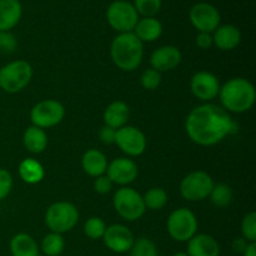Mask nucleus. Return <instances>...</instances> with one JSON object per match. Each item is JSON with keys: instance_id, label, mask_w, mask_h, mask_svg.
<instances>
[{"instance_id": "obj_27", "label": "nucleus", "mask_w": 256, "mask_h": 256, "mask_svg": "<svg viewBox=\"0 0 256 256\" xmlns=\"http://www.w3.org/2000/svg\"><path fill=\"white\" fill-rule=\"evenodd\" d=\"M65 246L64 238L62 234L50 232L45 235L42 242V250L46 256H59Z\"/></svg>"}, {"instance_id": "obj_24", "label": "nucleus", "mask_w": 256, "mask_h": 256, "mask_svg": "<svg viewBox=\"0 0 256 256\" xmlns=\"http://www.w3.org/2000/svg\"><path fill=\"white\" fill-rule=\"evenodd\" d=\"M19 176L24 182L30 185L39 184L44 179V168L38 160L28 158L19 164Z\"/></svg>"}, {"instance_id": "obj_11", "label": "nucleus", "mask_w": 256, "mask_h": 256, "mask_svg": "<svg viewBox=\"0 0 256 256\" xmlns=\"http://www.w3.org/2000/svg\"><path fill=\"white\" fill-rule=\"evenodd\" d=\"M115 144L128 156H139L146 149V138L138 128L125 125L116 130Z\"/></svg>"}, {"instance_id": "obj_32", "label": "nucleus", "mask_w": 256, "mask_h": 256, "mask_svg": "<svg viewBox=\"0 0 256 256\" xmlns=\"http://www.w3.org/2000/svg\"><path fill=\"white\" fill-rule=\"evenodd\" d=\"M242 238L248 242H256V212H252L242 219Z\"/></svg>"}, {"instance_id": "obj_42", "label": "nucleus", "mask_w": 256, "mask_h": 256, "mask_svg": "<svg viewBox=\"0 0 256 256\" xmlns=\"http://www.w3.org/2000/svg\"><path fill=\"white\" fill-rule=\"evenodd\" d=\"M0 92H2V90H0Z\"/></svg>"}, {"instance_id": "obj_14", "label": "nucleus", "mask_w": 256, "mask_h": 256, "mask_svg": "<svg viewBox=\"0 0 256 256\" xmlns=\"http://www.w3.org/2000/svg\"><path fill=\"white\" fill-rule=\"evenodd\" d=\"M102 240L108 249L118 254H122V252H130L135 238L128 226L122 224H112L106 226Z\"/></svg>"}, {"instance_id": "obj_22", "label": "nucleus", "mask_w": 256, "mask_h": 256, "mask_svg": "<svg viewBox=\"0 0 256 256\" xmlns=\"http://www.w3.org/2000/svg\"><path fill=\"white\" fill-rule=\"evenodd\" d=\"M138 39L144 42H152L159 39L162 34V25L156 18H144L139 19L132 30Z\"/></svg>"}, {"instance_id": "obj_38", "label": "nucleus", "mask_w": 256, "mask_h": 256, "mask_svg": "<svg viewBox=\"0 0 256 256\" xmlns=\"http://www.w3.org/2000/svg\"><path fill=\"white\" fill-rule=\"evenodd\" d=\"M195 42H196V46L202 50L210 49V48L214 45L212 44V36L209 32H199V34L196 35Z\"/></svg>"}, {"instance_id": "obj_19", "label": "nucleus", "mask_w": 256, "mask_h": 256, "mask_svg": "<svg viewBox=\"0 0 256 256\" xmlns=\"http://www.w3.org/2000/svg\"><path fill=\"white\" fill-rule=\"evenodd\" d=\"M22 6L19 0H0V32H10L22 19Z\"/></svg>"}, {"instance_id": "obj_16", "label": "nucleus", "mask_w": 256, "mask_h": 256, "mask_svg": "<svg viewBox=\"0 0 256 256\" xmlns=\"http://www.w3.org/2000/svg\"><path fill=\"white\" fill-rule=\"evenodd\" d=\"M182 55L179 48L174 45H164L154 50L150 56V64L152 69L159 72H170L182 62Z\"/></svg>"}, {"instance_id": "obj_2", "label": "nucleus", "mask_w": 256, "mask_h": 256, "mask_svg": "<svg viewBox=\"0 0 256 256\" xmlns=\"http://www.w3.org/2000/svg\"><path fill=\"white\" fill-rule=\"evenodd\" d=\"M218 96L220 98L222 108L228 112L242 114L254 106L256 90L248 79L232 78L220 86Z\"/></svg>"}, {"instance_id": "obj_3", "label": "nucleus", "mask_w": 256, "mask_h": 256, "mask_svg": "<svg viewBox=\"0 0 256 256\" xmlns=\"http://www.w3.org/2000/svg\"><path fill=\"white\" fill-rule=\"evenodd\" d=\"M112 62L124 72L138 69L144 56V44L134 32H122L114 38L110 46Z\"/></svg>"}, {"instance_id": "obj_5", "label": "nucleus", "mask_w": 256, "mask_h": 256, "mask_svg": "<svg viewBox=\"0 0 256 256\" xmlns=\"http://www.w3.org/2000/svg\"><path fill=\"white\" fill-rule=\"evenodd\" d=\"M79 222L76 206L68 202H56L48 208L45 212V224L52 232L64 234L74 229Z\"/></svg>"}, {"instance_id": "obj_35", "label": "nucleus", "mask_w": 256, "mask_h": 256, "mask_svg": "<svg viewBox=\"0 0 256 256\" xmlns=\"http://www.w3.org/2000/svg\"><path fill=\"white\" fill-rule=\"evenodd\" d=\"M12 189V176L8 170L0 169V202L10 194Z\"/></svg>"}, {"instance_id": "obj_34", "label": "nucleus", "mask_w": 256, "mask_h": 256, "mask_svg": "<svg viewBox=\"0 0 256 256\" xmlns=\"http://www.w3.org/2000/svg\"><path fill=\"white\" fill-rule=\"evenodd\" d=\"M18 46L16 38L10 32H0V52L12 54Z\"/></svg>"}, {"instance_id": "obj_28", "label": "nucleus", "mask_w": 256, "mask_h": 256, "mask_svg": "<svg viewBox=\"0 0 256 256\" xmlns=\"http://www.w3.org/2000/svg\"><path fill=\"white\" fill-rule=\"evenodd\" d=\"M209 198L216 208H226L232 202V190L226 184H215Z\"/></svg>"}, {"instance_id": "obj_10", "label": "nucleus", "mask_w": 256, "mask_h": 256, "mask_svg": "<svg viewBox=\"0 0 256 256\" xmlns=\"http://www.w3.org/2000/svg\"><path fill=\"white\" fill-rule=\"evenodd\" d=\"M65 116V108L58 100L46 99L38 102L30 112V120L34 126L49 129L56 126Z\"/></svg>"}, {"instance_id": "obj_37", "label": "nucleus", "mask_w": 256, "mask_h": 256, "mask_svg": "<svg viewBox=\"0 0 256 256\" xmlns=\"http://www.w3.org/2000/svg\"><path fill=\"white\" fill-rule=\"evenodd\" d=\"M115 135H116V130L110 126H106V125H104L99 132L100 142L106 145L115 144Z\"/></svg>"}, {"instance_id": "obj_33", "label": "nucleus", "mask_w": 256, "mask_h": 256, "mask_svg": "<svg viewBox=\"0 0 256 256\" xmlns=\"http://www.w3.org/2000/svg\"><path fill=\"white\" fill-rule=\"evenodd\" d=\"M140 82H142V86L144 89L150 90V92L156 90L159 88V85L162 84V72H156L152 68L146 69L145 72H142V78H140Z\"/></svg>"}, {"instance_id": "obj_36", "label": "nucleus", "mask_w": 256, "mask_h": 256, "mask_svg": "<svg viewBox=\"0 0 256 256\" xmlns=\"http://www.w3.org/2000/svg\"><path fill=\"white\" fill-rule=\"evenodd\" d=\"M112 182L106 176V175H102L98 176L94 182V190L100 195L109 194L112 189Z\"/></svg>"}, {"instance_id": "obj_40", "label": "nucleus", "mask_w": 256, "mask_h": 256, "mask_svg": "<svg viewBox=\"0 0 256 256\" xmlns=\"http://www.w3.org/2000/svg\"><path fill=\"white\" fill-rule=\"evenodd\" d=\"M242 256H256V242H249L242 252Z\"/></svg>"}, {"instance_id": "obj_4", "label": "nucleus", "mask_w": 256, "mask_h": 256, "mask_svg": "<svg viewBox=\"0 0 256 256\" xmlns=\"http://www.w3.org/2000/svg\"><path fill=\"white\" fill-rule=\"evenodd\" d=\"M32 68L25 60H15L0 68V90L16 94L29 85Z\"/></svg>"}, {"instance_id": "obj_18", "label": "nucleus", "mask_w": 256, "mask_h": 256, "mask_svg": "<svg viewBox=\"0 0 256 256\" xmlns=\"http://www.w3.org/2000/svg\"><path fill=\"white\" fill-rule=\"evenodd\" d=\"M189 256H219L220 246L216 240L208 234H195L188 242Z\"/></svg>"}, {"instance_id": "obj_6", "label": "nucleus", "mask_w": 256, "mask_h": 256, "mask_svg": "<svg viewBox=\"0 0 256 256\" xmlns=\"http://www.w3.org/2000/svg\"><path fill=\"white\" fill-rule=\"evenodd\" d=\"M114 209L126 222L139 220L146 212L142 196L132 188L122 186L112 198Z\"/></svg>"}, {"instance_id": "obj_30", "label": "nucleus", "mask_w": 256, "mask_h": 256, "mask_svg": "<svg viewBox=\"0 0 256 256\" xmlns=\"http://www.w3.org/2000/svg\"><path fill=\"white\" fill-rule=\"evenodd\" d=\"M134 8L144 18H155L162 9V0H134Z\"/></svg>"}, {"instance_id": "obj_31", "label": "nucleus", "mask_w": 256, "mask_h": 256, "mask_svg": "<svg viewBox=\"0 0 256 256\" xmlns=\"http://www.w3.org/2000/svg\"><path fill=\"white\" fill-rule=\"evenodd\" d=\"M130 256H158V249L154 242L148 238L135 240L130 249Z\"/></svg>"}, {"instance_id": "obj_12", "label": "nucleus", "mask_w": 256, "mask_h": 256, "mask_svg": "<svg viewBox=\"0 0 256 256\" xmlns=\"http://www.w3.org/2000/svg\"><path fill=\"white\" fill-rule=\"evenodd\" d=\"M192 26L199 32H214L220 25V12L209 2H198L192 5L189 12Z\"/></svg>"}, {"instance_id": "obj_7", "label": "nucleus", "mask_w": 256, "mask_h": 256, "mask_svg": "<svg viewBox=\"0 0 256 256\" xmlns=\"http://www.w3.org/2000/svg\"><path fill=\"white\" fill-rule=\"evenodd\" d=\"M166 229L175 242H186L196 234L198 219L192 210L179 208L169 215Z\"/></svg>"}, {"instance_id": "obj_17", "label": "nucleus", "mask_w": 256, "mask_h": 256, "mask_svg": "<svg viewBox=\"0 0 256 256\" xmlns=\"http://www.w3.org/2000/svg\"><path fill=\"white\" fill-rule=\"evenodd\" d=\"M242 32L235 25H219L212 35V44L222 52H230L239 46Z\"/></svg>"}, {"instance_id": "obj_20", "label": "nucleus", "mask_w": 256, "mask_h": 256, "mask_svg": "<svg viewBox=\"0 0 256 256\" xmlns=\"http://www.w3.org/2000/svg\"><path fill=\"white\" fill-rule=\"evenodd\" d=\"M129 116L130 109L126 102L116 100V102H112V104L108 105L104 114H102V120H104L106 126L118 130L126 125Z\"/></svg>"}, {"instance_id": "obj_41", "label": "nucleus", "mask_w": 256, "mask_h": 256, "mask_svg": "<svg viewBox=\"0 0 256 256\" xmlns=\"http://www.w3.org/2000/svg\"><path fill=\"white\" fill-rule=\"evenodd\" d=\"M172 256H189L186 254V252H176V254H174Z\"/></svg>"}, {"instance_id": "obj_23", "label": "nucleus", "mask_w": 256, "mask_h": 256, "mask_svg": "<svg viewBox=\"0 0 256 256\" xmlns=\"http://www.w3.org/2000/svg\"><path fill=\"white\" fill-rule=\"evenodd\" d=\"M10 252L12 256H39V246L34 238L20 232L10 240Z\"/></svg>"}, {"instance_id": "obj_29", "label": "nucleus", "mask_w": 256, "mask_h": 256, "mask_svg": "<svg viewBox=\"0 0 256 256\" xmlns=\"http://www.w3.org/2000/svg\"><path fill=\"white\" fill-rule=\"evenodd\" d=\"M105 230H106V224L102 218L98 216L89 218L84 225L85 235L92 240L102 239Z\"/></svg>"}, {"instance_id": "obj_25", "label": "nucleus", "mask_w": 256, "mask_h": 256, "mask_svg": "<svg viewBox=\"0 0 256 256\" xmlns=\"http://www.w3.org/2000/svg\"><path fill=\"white\" fill-rule=\"evenodd\" d=\"M22 140H24L25 148L32 154H40L48 146L46 132H44V129H40L34 125L25 130Z\"/></svg>"}, {"instance_id": "obj_15", "label": "nucleus", "mask_w": 256, "mask_h": 256, "mask_svg": "<svg viewBox=\"0 0 256 256\" xmlns=\"http://www.w3.org/2000/svg\"><path fill=\"white\" fill-rule=\"evenodd\" d=\"M105 172L112 184L126 186L134 182L138 178V165L129 158H118L108 164Z\"/></svg>"}, {"instance_id": "obj_1", "label": "nucleus", "mask_w": 256, "mask_h": 256, "mask_svg": "<svg viewBox=\"0 0 256 256\" xmlns=\"http://www.w3.org/2000/svg\"><path fill=\"white\" fill-rule=\"evenodd\" d=\"M185 130L195 144L212 146L222 142L226 135L236 132L238 124L224 108L206 102L189 112Z\"/></svg>"}, {"instance_id": "obj_9", "label": "nucleus", "mask_w": 256, "mask_h": 256, "mask_svg": "<svg viewBox=\"0 0 256 256\" xmlns=\"http://www.w3.org/2000/svg\"><path fill=\"white\" fill-rule=\"evenodd\" d=\"M215 182L208 172L196 170L182 179L180 184V194L188 202H202L209 198Z\"/></svg>"}, {"instance_id": "obj_26", "label": "nucleus", "mask_w": 256, "mask_h": 256, "mask_svg": "<svg viewBox=\"0 0 256 256\" xmlns=\"http://www.w3.org/2000/svg\"><path fill=\"white\" fill-rule=\"evenodd\" d=\"M144 205L149 210H162L168 202V194L162 188H152L142 196Z\"/></svg>"}, {"instance_id": "obj_13", "label": "nucleus", "mask_w": 256, "mask_h": 256, "mask_svg": "<svg viewBox=\"0 0 256 256\" xmlns=\"http://www.w3.org/2000/svg\"><path fill=\"white\" fill-rule=\"evenodd\" d=\"M192 95L202 102H212L219 95L220 82L212 72H198L190 82Z\"/></svg>"}, {"instance_id": "obj_8", "label": "nucleus", "mask_w": 256, "mask_h": 256, "mask_svg": "<svg viewBox=\"0 0 256 256\" xmlns=\"http://www.w3.org/2000/svg\"><path fill=\"white\" fill-rule=\"evenodd\" d=\"M106 20L118 32H132L139 22V14L134 5L126 0H115L108 6Z\"/></svg>"}, {"instance_id": "obj_21", "label": "nucleus", "mask_w": 256, "mask_h": 256, "mask_svg": "<svg viewBox=\"0 0 256 256\" xmlns=\"http://www.w3.org/2000/svg\"><path fill=\"white\" fill-rule=\"evenodd\" d=\"M108 159L104 152L96 149H89L84 152L82 158V170L86 172L89 176L98 178L105 174L108 168Z\"/></svg>"}, {"instance_id": "obj_39", "label": "nucleus", "mask_w": 256, "mask_h": 256, "mask_svg": "<svg viewBox=\"0 0 256 256\" xmlns=\"http://www.w3.org/2000/svg\"><path fill=\"white\" fill-rule=\"evenodd\" d=\"M248 242L244 238H239V239H235L232 242V249L238 252H244V250L246 249Z\"/></svg>"}]
</instances>
